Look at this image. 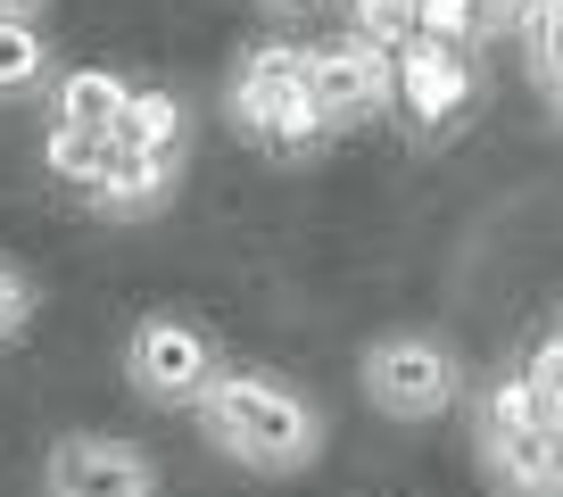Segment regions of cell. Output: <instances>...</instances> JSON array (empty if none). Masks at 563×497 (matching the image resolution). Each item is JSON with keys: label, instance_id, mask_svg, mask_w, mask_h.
I'll list each match as a JSON object with an SVG mask.
<instances>
[{"label": "cell", "instance_id": "cell-13", "mask_svg": "<svg viewBox=\"0 0 563 497\" xmlns=\"http://www.w3.org/2000/svg\"><path fill=\"white\" fill-rule=\"evenodd\" d=\"M42 158H51V175H58V183L91 191V175L108 166V133H75V124H51V142H42Z\"/></svg>", "mask_w": 563, "mask_h": 497}, {"label": "cell", "instance_id": "cell-12", "mask_svg": "<svg viewBox=\"0 0 563 497\" xmlns=\"http://www.w3.org/2000/svg\"><path fill=\"white\" fill-rule=\"evenodd\" d=\"M108 142H141V150H191V108L175 100L166 84H133V100H124L117 133Z\"/></svg>", "mask_w": 563, "mask_h": 497}, {"label": "cell", "instance_id": "cell-1", "mask_svg": "<svg viewBox=\"0 0 563 497\" xmlns=\"http://www.w3.org/2000/svg\"><path fill=\"white\" fill-rule=\"evenodd\" d=\"M191 423L199 440L216 448L224 464H241V473L257 481H299L323 464V440H332V423H323V407L290 382V373L274 365H216L208 390L191 398Z\"/></svg>", "mask_w": 563, "mask_h": 497}, {"label": "cell", "instance_id": "cell-10", "mask_svg": "<svg viewBox=\"0 0 563 497\" xmlns=\"http://www.w3.org/2000/svg\"><path fill=\"white\" fill-rule=\"evenodd\" d=\"M42 100H51V124H75V133H117L133 84H124L117 67H58Z\"/></svg>", "mask_w": 563, "mask_h": 497}, {"label": "cell", "instance_id": "cell-5", "mask_svg": "<svg viewBox=\"0 0 563 497\" xmlns=\"http://www.w3.org/2000/svg\"><path fill=\"white\" fill-rule=\"evenodd\" d=\"M389 108H398L415 133H456V124L481 108L473 51H448V42L406 34L398 51H389Z\"/></svg>", "mask_w": 563, "mask_h": 497}, {"label": "cell", "instance_id": "cell-8", "mask_svg": "<svg viewBox=\"0 0 563 497\" xmlns=\"http://www.w3.org/2000/svg\"><path fill=\"white\" fill-rule=\"evenodd\" d=\"M183 158L191 150H141V142H108V166L91 175V216H117V224H141V216H158L183 183Z\"/></svg>", "mask_w": 563, "mask_h": 497}, {"label": "cell", "instance_id": "cell-7", "mask_svg": "<svg viewBox=\"0 0 563 497\" xmlns=\"http://www.w3.org/2000/svg\"><path fill=\"white\" fill-rule=\"evenodd\" d=\"M307 100H316L323 133H356V124H382L389 117V51H373V42L356 34H332L307 51Z\"/></svg>", "mask_w": 563, "mask_h": 497}, {"label": "cell", "instance_id": "cell-19", "mask_svg": "<svg viewBox=\"0 0 563 497\" xmlns=\"http://www.w3.org/2000/svg\"><path fill=\"white\" fill-rule=\"evenodd\" d=\"M0 18H51V0H0Z\"/></svg>", "mask_w": 563, "mask_h": 497}, {"label": "cell", "instance_id": "cell-3", "mask_svg": "<svg viewBox=\"0 0 563 497\" xmlns=\"http://www.w3.org/2000/svg\"><path fill=\"white\" fill-rule=\"evenodd\" d=\"M356 390L382 423H440L464 407V356L440 332H382L356 356Z\"/></svg>", "mask_w": 563, "mask_h": 497}, {"label": "cell", "instance_id": "cell-2", "mask_svg": "<svg viewBox=\"0 0 563 497\" xmlns=\"http://www.w3.org/2000/svg\"><path fill=\"white\" fill-rule=\"evenodd\" d=\"M224 108H232V124H241L265 158H316V150L332 142L323 117H316V100H307V51L282 42V34L257 42V51H241Z\"/></svg>", "mask_w": 563, "mask_h": 497}, {"label": "cell", "instance_id": "cell-17", "mask_svg": "<svg viewBox=\"0 0 563 497\" xmlns=\"http://www.w3.org/2000/svg\"><path fill=\"white\" fill-rule=\"evenodd\" d=\"M464 9H473V34H481V51H489V42L514 34V9H522V0H464Z\"/></svg>", "mask_w": 563, "mask_h": 497}, {"label": "cell", "instance_id": "cell-16", "mask_svg": "<svg viewBox=\"0 0 563 497\" xmlns=\"http://www.w3.org/2000/svg\"><path fill=\"white\" fill-rule=\"evenodd\" d=\"M415 34L422 42H448V51H481L473 9H464V0H415Z\"/></svg>", "mask_w": 563, "mask_h": 497}, {"label": "cell", "instance_id": "cell-6", "mask_svg": "<svg viewBox=\"0 0 563 497\" xmlns=\"http://www.w3.org/2000/svg\"><path fill=\"white\" fill-rule=\"evenodd\" d=\"M42 497H166L158 456L117 431H58L42 456Z\"/></svg>", "mask_w": 563, "mask_h": 497}, {"label": "cell", "instance_id": "cell-9", "mask_svg": "<svg viewBox=\"0 0 563 497\" xmlns=\"http://www.w3.org/2000/svg\"><path fill=\"white\" fill-rule=\"evenodd\" d=\"M481 481L497 497H555V431H489L473 423Z\"/></svg>", "mask_w": 563, "mask_h": 497}, {"label": "cell", "instance_id": "cell-4", "mask_svg": "<svg viewBox=\"0 0 563 497\" xmlns=\"http://www.w3.org/2000/svg\"><path fill=\"white\" fill-rule=\"evenodd\" d=\"M216 365H224L216 332L199 316H175V307H158V316H141L133 332H124V390H133L141 407L191 415V398L208 390Z\"/></svg>", "mask_w": 563, "mask_h": 497}, {"label": "cell", "instance_id": "cell-18", "mask_svg": "<svg viewBox=\"0 0 563 497\" xmlns=\"http://www.w3.org/2000/svg\"><path fill=\"white\" fill-rule=\"evenodd\" d=\"M257 9H265V18H316L323 0H257Z\"/></svg>", "mask_w": 563, "mask_h": 497}, {"label": "cell", "instance_id": "cell-14", "mask_svg": "<svg viewBox=\"0 0 563 497\" xmlns=\"http://www.w3.org/2000/svg\"><path fill=\"white\" fill-rule=\"evenodd\" d=\"M34 316H42V283H34V266L0 248V349H18Z\"/></svg>", "mask_w": 563, "mask_h": 497}, {"label": "cell", "instance_id": "cell-15", "mask_svg": "<svg viewBox=\"0 0 563 497\" xmlns=\"http://www.w3.org/2000/svg\"><path fill=\"white\" fill-rule=\"evenodd\" d=\"M514 34H522L539 100H555V0H522V9H514Z\"/></svg>", "mask_w": 563, "mask_h": 497}, {"label": "cell", "instance_id": "cell-11", "mask_svg": "<svg viewBox=\"0 0 563 497\" xmlns=\"http://www.w3.org/2000/svg\"><path fill=\"white\" fill-rule=\"evenodd\" d=\"M58 75V51L42 18H0V100H42Z\"/></svg>", "mask_w": 563, "mask_h": 497}]
</instances>
